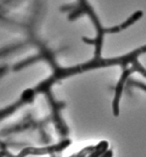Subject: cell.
<instances>
[{"label":"cell","mask_w":146,"mask_h":157,"mask_svg":"<svg viewBox=\"0 0 146 157\" xmlns=\"http://www.w3.org/2000/svg\"><path fill=\"white\" fill-rule=\"evenodd\" d=\"M107 145H109V144H107V142H105V141H102V142H101L98 144V147L94 148V151L91 153L89 157H101L103 153L106 151Z\"/></svg>","instance_id":"6da1fadb"},{"label":"cell","mask_w":146,"mask_h":157,"mask_svg":"<svg viewBox=\"0 0 146 157\" xmlns=\"http://www.w3.org/2000/svg\"><path fill=\"white\" fill-rule=\"evenodd\" d=\"M112 151H111V150H109V151H107V152H105V153H103V154L101 156V157H112Z\"/></svg>","instance_id":"7a4b0ae2"}]
</instances>
